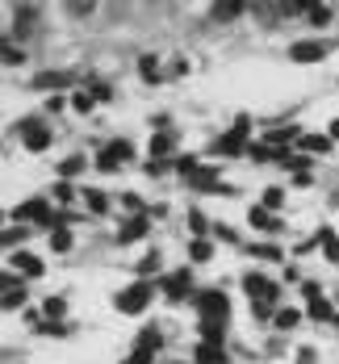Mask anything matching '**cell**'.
Listing matches in <instances>:
<instances>
[{
    "instance_id": "14",
    "label": "cell",
    "mask_w": 339,
    "mask_h": 364,
    "mask_svg": "<svg viewBox=\"0 0 339 364\" xmlns=\"http://www.w3.org/2000/svg\"><path fill=\"white\" fill-rule=\"evenodd\" d=\"M310 293V319H331V302L319 298V289H306Z\"/></svg>"
},
{
    "instance_id": "30",
    "label": "cell",
    "mask_w": 339,
    "mask_h": 364,
    "mask_svg": "<svg viewBox=\"0 0 339 364\" xmlns=\"http://www.w3.org/2000/svg\"><path fill=\"white\" fill-rule=\"evenodd\" d=\"M4 63H8V67H17V63H21V50H17L13 42H4Z\"/></svg>"
},
{
    "instance_id": "12",
    "label": "cell",
    "mask_w": 339,
    "mask_h": 364,
    "mask_svg": "<svg viewBox=\"0 0 339 364\" xmlns=\"http://www.w3.org/2000/svg\"><path fill=\"white\" fill-rule=\"evenodd\" d=\"M164 289H168V298H185V293H189V272L168 277V281H164Z\"/></svg>"
},
{
    "instance_id": "15",
    "label": "cell",
    "mask_w": 339,
    "mask_h": 364,
    "mask_svg": "<svg viewBox=\"0 0 339 364\" xmlns=\"http://www.w3.org/2000/svg\"><path fill=\"white\" fill-rule=\"evenodd\" d=\"M25 147H29V151H46V147H50V130H29V134H25Z\"/></svg>"
},
{
    "instance_id": "18",
    "label": "cell",
    "mask_w": 339,
    "mask_h": 364,
    "mask_svg": "<svg viewBox=\"0 0 339 364\" xmlns=\"http://www.w3.org/2000/svg\"><path fill=\"white\" fill-rule=\"evenodd\" d=\"M193 184H197V189H218V172L197 168V172H193Z\"/></svg>"
},
{
    "instance_id": "35",
    "label": "cell",
    "mask_w": 339,
    "mask_h": 364,
    "mask_svg": "<svg viewBox=\"0 0 339 364\" xmlns=\"http://www.w3.org/2000/svg\"><path fill=\"white\" fill-rule=\"evenodd\" d=\"M264 205L277 210V205H281V189H268V193H264Z\"/></svg>"
},
{
    "instance_id": "24",
    "label": "cell",
    "mask_w": 339,
    "mask_h": 364,
    "mask_svg": "<svg viewBox=\"0 0 339 364\" xmlns=\"http://www.w3.org/2000/svg\"><path fill=\"white\" fill-rule=\"evenodd\" d=\"M281 327H285V331L298 327V310H281V314H277V331H281Z\"/></svg>"
},
{
    "instance_id": "7",
    "label": "cell",
    "mask_w": 339,
    "mask_h": 364,
    "mask_svg": "<svg viewBox=\"0 0 339 364\" xmlns=\"http://www.w3.org/2000/svg\"><path fill=\"white\" fill-rule=\"evenodd\" d=\"M243 4H247V0H214L210 13H214V21H235V17L243 13Z\"/></svg>"
},
{
    "instance_id": "38",
    "label": "cell",
    "mask_w": 339,
    "mask_h": 364,
    "mask_svg": "<svg viewBox=\"0 0 339 364\" xmlns=\"http://www.w3.org/2000/svg\"><path fill=\"white\" fill-rule=\"evenodd\" d=\"M189 226H193V231L201 235V231H205V218H201V214H189Z\"/></svg>"
},
{
    "instance_id": "8",
    "label": "cell",
    "mask_w": 339,
    "mask_h": 364,
    "mask_svg": "<svg viewBox=\"0 0 339 364\" xmlns=\"http://www.w3.org/2000/svg\"><path fill=\"white\" fill-rule=\"evenodd\" d=\"M201 314H205V319H210V314H214V319H226V298H222V293H201Z\"/></svg>"
},
{
    "instance_id": "34",
    "label": "cell",
    "mask_w": 339,
    "mask_h": 364,
    "mask_svg": "<svg viewBox=\"0 0 339 364\" xmlns=\"http://www.w3.org/2000/svg\"><path fill=\"white\" fill-rule=\"evenodd\" d=\"M55 201H63V205H67V201H71V189H67V184H63V180H59V184H55Z\"/></svg>"
},
{
    "instance_id": "31",
    "label": "cell",
    "mask_w": 339,
    "mask_h": 364,
    "mask_svg": "<svg viewBox=\"0 0 339 364\" xmlns=\"http://www.w3.org/2000/svg\"><path fill=\"white\" fill-rule=\"evenodd\" d=\"M113 168H117V155L105 147V151H101V172H113Z\"/></svg>"
},
{
    "instance_id": "10",
    "label": "cell",
    "mask_w": 339,
    "mask_h": 364,
    "mask_svg": "<svg viewBox=\"0 0 339 364\" xmlns=\"http://www.w3.org/2000/svg\"><path fill=\"white\" fill-rule=\"evenodd\" d=\"M197 364H226L222 344H201V348H197Z\"/></svg>"
},
{
    "instance_id": "2",
    "label": "cell",
    "mask_w": 339,
    "mask_h": 364,
    "mask_svg": "<svg viewBox=\"0 0 339 364\" xmlns=\"http://www.w3.org/2000/svg\"><path fill=\"white\" fill-rule=\"evenodd\" d=\"M243 289H247V293H256L260 310H264L268 302H277V285H273V281H264L260 272H247V277H243Z\"/></svg>"
},
{
    "instance_id": "9",
    "label": "cell",
    "mask_w": 339,
    "mask_h": 364,
    "mask_svg": "<svg viewBox=\"0 0 339 364\" xmlns=\"http://www.w3.org/2000/svg\"><path fill=\"white\" fill-rule=\"evenodd\" d=\"M63 84H71V71H42V75H34V88H63Z\"/></svg>"
},
{
    "instance_id": "26",
    "label": "cell",
    "mask_w": 339,
    "mask_h": 364,
    "mask_svg": "<svg viewBox=\"0 0 339 364\" xmlns=\"http://www.w3.org/2000/svg\"><path fill=\"white\" fill-rule=\"evenodd\" d=\"M302 147H306V151H327L331 138H315V134H310V138H302Z\"/></svg>"
},
{
    "instance_id": "29",
    "label": "cell",
    "mask_w": 339,
    "mask_h": 364,
    "mask_svg": "<svg viewBox=\"0 0 339 364\" xmlns=\"http://www.w3.org/2000/svg\"><path fill=\"white\" fill-rule=\"evenodd\" d=\"M319 239H323V247H327V256L336 260V256H339V243H336V235H331V231H323Z\"/></svg>"
},
{
    "instance_id": "23",
    "label": "cell",
    "mask_w": 339,
    "mask_h": 364,
    "mask_svg": "<svg viewBox=\"0 0 339 364\" xmlns=\"http://www.w3.org/2000/svg\"><path fill=\"white\" fill-rule=\"evenodd\" d=\"M50 247H55V252H67V247H71V235H67V231H55V235H50Z\"/></svg>"
},
{
    "instance_id": "40",
    "label": "cell",
    "mask_w": 339,
    "mask_h": 364,
    "mask_svg": "<svg viewBox=\"0 0 339 364\" xmlns=\"http://www.w3.org/2000/svg\"><path fill=\"white\" fill-rule=\"evenodd\" d=\"M298 364H315V352H310V348H302V352H298Z\"/></svg>"
},
{
    "instance_id": "4",
    "label": "cell",
    "mask_w": 339,
    "mask_h": 364,
    "mask_svg": "<svg viewBox=\"0 0 339 364\" xmlns=\"http://www.w3.org/2000/svg\"><path fill=\"white\" fill-rule=\"evenodd\" d=\"M247 130H252V122H247V117H239V126H235V130H231V134L218 143V151H226V155H239V151H243V138H247Z\"/></svg>"
},
{
    "instance_id": "36",
    "label": "cell",
    "mask_w": 339,
    "mask_h": 364,
    "mask_svg": "<svg viewBox=\"0 0 339 364\" xmlns=\"http://www.w3.org/2000/svg\"><path fill=\"white\" fill-rule=\"evenodd\" d=\"M42 335H67V327L63 323H42Z\"/></svg>"
},
{
    "instance_id": "39",
    "label": "cell",
    "mask_w": 339,
    "mask_h": 364,
    "mask_svg": "<svg viewBox=\"0 0 339 364\" xmlns=\"http://www.w3.org/2000/svg\"><path fill=\"white\" fill-rule=\"evenodd\" d=\"M21 239H25V231H8V235H4V247H13V243H21Z\"/></svg>"
},
{
    "instance_id": "19",
    "label": "cell",
    "mask_w": 339,
    "mask_h": 364,
    "mask_svg": "<svg viewBox=\"0 0 339 364\" xmlns=\"http://www.w3.org/2000/svg\"><path fill=\"white\" fill-rule=\"evenodd\" d=\"M67 4V13H75V17H88L92 8H96V0H63Z\"/></svg>"
},
{
    "instance_id": "22",
    "label": "cell",
    "mask_w": 339,
    "mask_h": 364,
    "mask_svg": "<svg viewBox=\"0 0 339 364\" xmlns=\"http://www.w3.org/2000/svg\"><path fill=\"white\" fill-rule=\"evenodd\" d=\"M63 310H67V306H63V298H50V302H46V319H50V323H59V319H63Z\"/></svg>"
},
{
    "instance_id": "17",
    "label": "cell",
    "mask_w": 339,
    "mask_h": 364,
    "mask_svg": "<svg viewBox=\"0 0 339 364\" xmlns=\"http://www.w3.org/2000/svg\"><path fill=\"white\" fill-rule=\"evenodd\" d=\"M75 172H84V155H71V159H63L59 163V176L67 180V176H75Z\"/></svg>"
},
{
    "instance_id": "33",
    "label": "cell",
    "mask_w": 339,
    "mask_h": 364,
    "mask_svg": "<svg viewBox=\"0 0 339 364\" xmlns=\"http://www.w3.org/2000/svg\"><path fill=\"white\" fill-rule=\"evenodd\" d=\"M176 168H180V172H197V159H193V155H180Z\"/></svg>"
},
{
    "instance_id": "13",
    "label": "cell",
    "mask_w": 339,
    "mask_h": 364,
    "mask_svg": "<svg viewBox=\"0 0 339 364\" xmlns=\"http://www.w3.org/2000/svg\"><path fill=\"white\" fill-rule=\"evenodd\" d=\"M21 302H25V289L13 285V281H4V310H17Z\"/></svg>"
},
{
    "instance_id": "32",
    "label": "cell",
    "mask_w": 339,
    "mask_h": 364,
    "mask_svg": "<svg viewBox=\"0 0 339 364\" xmlns=\"http://www.w3.org/2000/svg\"><path fill=\"white\" fill-rule=\"evenodd\" d=\"M71 105H75L80 113H88V109H92V96H84V92H75V96H71Z\"/></svg>"
},
{
    "instance_id": "16",
    "label": "cell",
    "mask_w": 339,
    "mask_h": 364,
    "mask_svg": "<svg viewBox=\"0 0 339 364\" xmlns=\"http://www.w3.org/2000/svg\"><path fill=\"white\" fill-rule=\"evenodd\" d=\"M13 264H17L25 277H38V272H42V260H34V256H13Z\"/></svg>"
},
{
    "instance_id": "20",
    "label": "cell",
    "mask_w": 339,
    "mask_h": 364,
    "mask_svg": "<svg viewBox=\"0 0 339 364\" xmlns=\"http://www.w3.org/2000/svg\"><path fill=\"white\" fill-rule=\"evenodd\" d=\"M84 197H88V210H92V214H105V210H109L105 193H96V189H92V193H84Z\"/></svg>"
},
{
    "instance_id": "5",
    "label": "cell",
    "mask_w": 339,
    "mask_h": 364,
    "mask_svg": "<svg viewBox=\"0 0 339 364\" xmlns=\"http://www.w3.org/2000/svg\"><path fill=\"white\" fill-rule=\"evenodd\" d=\"M13 218H17V222H21V218H34V222L50 226V205H46V201H25V205H21Z\"/></svg>"
},
{
    "instance_id": "27",
    "label": "cell",
    "mask_w": 339,
    "mask_h": 364,
    "mask_svg": "<svg viewBox=\"0 0 339 364\" xmlns=\"http://www.w3.org/2000/svg\"><path fill=\"white\" fill-rule=\"evenodd\" d=\"M210 256H214V247H210L205 239H197V243H193V260H210Z\"/></svg>"
},
{
    "instance_id": "3",
    "label": "cell",
    "mask_w": 339,
    "mask_h": 364,
    "mask_svg": "<svg viewBox=\"0 0 339 364\" xmlns=\"http://www.w3.org/2000/svg\"><path fill=\"white\" fill-rule=\"evenodd\" d=\"M289 59H294V63H319V59H327V46H323V42H298V46L289 50Z\"/></svg>"
},
{
    "instance_id": "6",
    "label": "cell",
    "mask_w": 339,
    "mask_h": 364,
    "mask_svg": "<svg viewBox=\"0 0 339 364\" xmlns=\"http://www.w3.org/2000/svg\"><path fill=\"white\" fill-rule=\"evenodd\" d=\"M13 34H17V38H34V34H38V13H34V8H21L17 21H13Z\"/></svg>"
},
{
    "instance_id": "21",
    "label": "cell",
    "mask_w": 339,
    "mask_h": 364,
    "mask_svg": "<svg viewBox=\"0 0 339 364\" xmlns=\"http://www.w3.org/2000/svg\"><path fill=\"white\" fill-rule=\"evenodd\" d=\"M164 151H172V134H155L151 138V155H164Z\"/></svg>"
},
{
    "instance_id": "41",
    "label": "cell",
    "mask_w": 339,
    "mask_h": 364,
    "mask_svg": "<svg viewBox=\"0 0 339 364\" xmlns=\"http://www.w3.org/2000/svg\"><path fill=\"white\" fill-rule=\"evenodd\" d=\"M331 138H339V122H331Z\"/></svg>"
},
{
    "instance_id": "28",
    "label": "cell",
    "mask_w": 339,
    "mask_h": 364,
    "mask_svg": "<svg viewBox=\"0 0 339 364\" xmlns=\"http://www.w3.org/2000/svg\"><path fill=\"white\" fill-rule=\"evenodd\" d=\"M277 8H281V17H289V13H298V8H306L302 0H273Z\"/></svg>"
},
{
    "instance_id": "11",
    "label": "cell",
    "mask_w": 339,
    "mask_h": 364,
    "mask_svg": "<svg viewBox=\"0 0 339 364\" xmlns=\"http://www.w3.org/2000/svg\"><path fill=\"white\" fill-rule=\"evenodd\" d=\"M143 235H147V218H130V222H126V231H122L117 239H122V243H130V239H143Z\"/></svg>"
},
{
    "instance_id": "25",
    "label": "cell",
    "mask_w": 339,
    "mask_h": 364,
    "mask_svg": "<svg viewBox=\"0 0 339 364\" xmlns=\"http://www.w3.org/2000/svg\"><path fill=\"white\" fill-rule=\"evenodd\" d=\"M327 17H331L327 4H315V8H310V21H315V25H327Z\"/></svg>"
},
{
    "instance_id": "37",
    "label": "cell",
    "mask_w": 339,
    "mask_h": 364,
    "mask_svg": "<svg viewBox=\"0 0 339 364\" xmlns=\"http://www.w3.org/2000/svg\"><path fill=\"white\" fill-rule=\"evenodd\" d=\"M109 151H113V155H117V159H126V155H130V143H113V147H109Z\"/></svg>"
},
{
    "instance_id": "1",
    "label": "cell",
    "mask_w": 339,
    "mask_h": 364,
    "mask_svg": "<svg viewBox=\"0 0 339 364\" xmlns=\"http://www.w3.org/2000/svg\"><path fill=\"white\" fill-rule=\"evenodd\" d=\"M151 298H155V289H151L147 281H138V285H130L126 293H117V302H113V306H117L122 314H143V310L151 306Z\"/></svg>"
}]
</instances>
